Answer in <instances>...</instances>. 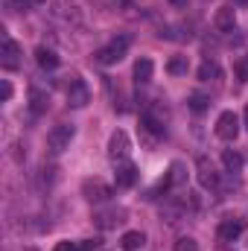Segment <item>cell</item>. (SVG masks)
I'll use <instances>...</instances> for the list:
<instances>
[{
	"mask_svg": "<svg viewBox=\"0 0 248 251\" xmlns=\"http://www.w3.org/2000/svg\"><path fill=\"white\" fill-rule=\"evenodd\" d=\"M196 170H198V184H201V187L204 190H219L222 178H219L216 167H213L207 158H198V161H196Z\"/></svg>",
	"mask_w": 248,
	"mask_h": 251,
	"instance_id": "6",
	"label": "cell"
},
{
	"mask_svg": "<svg viewBox=\"0 0 248 251\" xmlns=\"http://www.w3.org/2000/svg\"><path fill=\"white\" fill-rule=\"evenodd\" d=\"M210 76H219V67L213 62H204L198 67V79H210Z\"/></svg>",
	"mask_w": 248,
	"mask_h": 251,
	"instance_id": "23",
	"label": "cell"
},
{
	"mask_svg": "<svg viewBox=\"0 0 248 251\" xmlns=\"http://www.w3.org/2000/svg\"><path fill=\"white\" fill-rule=\"evenodd\" d=\"M222 164H225V170H228V173H234V176H237V173L243 170V155H240V152H234V149H225V152H222Z\"/></svg>",
	"mask_w": 248,
	"mask_h": 251,
	"instance_id": "19",
	"label": "cell"
},
{
	"mask_svg": "<svg viewBox=\"0 0 248 251\" xmlns=\"http://www.w3.org/2000/svg\"><path fill=\"white\" fill-rule=\"evenodd\" d=\"M82 196H85L91 204H102V201H108V199L114 196V190L108 187L105 181H99V178H85V181H82Z\"/></svg>",
	"mask_w": 248,
	"mask_h": 251,
	"instance_id": "2",
	"label": "cell"
},
{
	"mask_svg": "<svg viewBox=\"0 0 248 251\" xmlns=\"http://www.w3.org/2000/svg\"><path fill=\"white\" fill-rule=\"evenodd\" d=\"M167 70H170L173 76H184L187 70H190V62H187V56H173V59L167 62Z\"/></svg>",
	"mask_w": 248,
	"mask_h": 251,
	"instance_id": "21",
	"label": "cell"
},
{
	"mask_svg": "<svg viewBox=\"0 0 248 251\" xmlns=\"http://www.w3.org/2000/svg\"><path fill=\"white\" fill-rule=\"evenodd\" d=\"M9 97H12V85H9V82H6V79H3V82H0V100H3V102H6V100H9Z\"/></svg>",
	"mask_w": 248,
	"mask_h": 251,
	"instance_id": "26",
	"label": "cell"
},
{
	"mask_svg": "<svg viewBox=\"0 0 248 251\" xmlns=\"http://www.w3.org/2000/svg\"><path fill=\"white\" fill-rule=\"evenodd\" d=\"M187 102H190V111H193V114H201V111H207L210 97H204V94H198V91H196V94H190V100H187Z\"/></svg>",
	"mask_w": 248,
	"mask_h": 251,
	"instance_id": "20",
	"label": "cell"
},
{
	"mask_svg": "<svg viewBox=\"0 0 248 251\" xmlns=\"http://www.w3.org/2000/svg\"><path fill=\"white\" fill-rule=\"evenodd\" d=\"M152 70H155L152 59H140V62L134 64V79H137V85H146V82H152Z\"/></svg>",
	"mask_w": 248,
	"mask_h": 251,
	"instance_id": "17",
	"label": "cell"
},
{
	"mask_svg": "<svg viewBox=\"0 0 248 251\" xmlns=\"http://www.w3.org/2000/svg\"><path fill=\"white\" fill-rule=\"evenodd\" d=\"M94 222H97L102 231H108V228H117V225H123V222H125V210H120V207L97 210V213H94Z\"/></svg>",
	"mask_w": 248,
	"mask_h": 251,
	"instance_id": "8",
	"label": "cell"
},
{
	"mask_svg": "<svg viewBox=\"0 0 248 251\" xmlns=\"http://www.w3.org/2000/svg\"><path fill=\"white\" fill-rule=\"evenodd\" d=\"M18 56H21L18 44H15L9 35H3V41H0V64H3L6 70H12V67H18Z\"/></svg>",
	"mask_w": 248,
	"mask_h": 251,
	"instance_id": "12",
	"label": "cell"
},
{
	"mask_svg": "<svg viewBox=\"0 0 248 251\" xmlns=\"http://www.w3.org/2000/svg\"><path fill=\"white\" fill-rule=\"evenodd\" d=\"M213 26L219 32H234V26H237V9L234 6H219L216 15H213Z\"/></svg>",
	"mask_w": 248,
	"mask_h": 251,
	"instance_id": "10",
	"label": "cell"
},
{
	"mask_svg": "<svg viewBox=\"0 0 248 251\" xmlns=\"http://www.w3.org/2000/svg\"><path fill=\"white\" fill-rule=\"evenodd\" d=\"M73 134H76V128H73V126H67V123L56 126V128H53V131L47 134V149H50L53 155H62L64 149L70 146Z\"/></svg>",
	"mask_w": 248,
	"mask_h": 251,
	"instance_id": "3",
	"label": "cell"
},
{
	"mask_svg": "<svg viewBox=\"0 0 248 251\" xmlns=\"http://www.w3.org/2000/svg\"><path fill=\"white\" fill-rule=\"evenodd\" d=\"M243 120H246V128H248V105H246V114H243Z\"/></svg>",
	"mask_w": 248,
	"mask_h": 251,
	"instance_id": "28",
	"label": "cell"
},
{
	"mask_svg": "<svg viewBox=\"0 0 248 251\" xmlns=\"http://www.w3.org/2000/svg\"><path fill=\"white\" fill-rule=\"evenodd\" d=\"M29 108L32 114H44L50 108V94H44L41 88H29Z\"/></svg>",
	"mask_w": 248,
	"mask_h": 251,
	"instance_id": "15",
	"label": "cell"
},
{
	"mask_svg": "<svg viewBox=\"0 0 248 251\" xmlns=\"http://www.w3.org/2000/svg\"><path fill=\"white\" fill-rule=\"evenodd\" d=\"M222 251H228V249H222Z\"/></svg>",
	"mask_w": 248,
	"mask_h": 251,
	"instance_id": "30",
	"label": "cell"
},
{
	"mask_svg": "<svg viewBox=\"0 0 248 251\" xmlns=\"http://www.w3.org/2000/svg\"><path fill=\"white\" fill-rule=\"evenodd\" d=\"M237 76H240L243 82H248V56L243 59V62H237Z\"/></svg>",
	"mask_w": 248,
	"mask_h": 251,
	"instance_id": "25",
	"label": "cell"
},
{
	"mask_svg": "<svg viewBox=\"0 0 248 251\" xmlns=\"http://www.w3.org/2000/svg\"><path fill=\"white\" fill-rule=\"evenodd\" d=\"M175 251H198V243L193 237H178L175 240Z\"/></svg>",
	"mask_w": 248,
	"mask_h": 251,
	"instance_id": "22",
	"label": "cell"
},
{
	"mask_svg": "<svg viewBox=\"0 0 248 251\" xmlns=\"http://www.w3.org/2000/svg\"><path fill=\"white\" fill-rule=\"evenodd\" d=\"M35 62H38V67H44V70H53V67H59V56L53 50H47V47H38L35 50Z\"/></svg>",
	"mask_w": 248,
	"mask_h": 251,
	"instance_id": "18",
	"label": "cell"
},
{
	"mask_svg": "<svg viewBox=\"0 0 248 251\" xmlns=\"http://www.w3.org/2000/svg\"><path fill=\"white\" fill-rule=\"evenodd\" d=\"M184 181H187V167L181 161H175V164H170V173H167V178L161 181V187L173 190V187H181Z\"/></svg>",
	"mask_w": 248,
	"mask_h": 251,
	"instance_id": "14",
	"label": "cell"
},
{
	"mask_svg": "<svg viewBox=\"0 0 248 251\" xmlns=\"http://www.w3.org/2000/svg\"><path fill=\"white\" fill-rule=\"evenodd\" d=\"M243 222L240 219H225L222 225H219V231H216V237H219V243H237L240 240V234H243Z\"/></svg>",
	"mask_w": 248,
	"mask_h": 251,
	"instance_id": "13",
	"label": "cell"
},
{
	"mask_svg": "<svg viewBox=\"0 0 248 251\" xmlns=\"http://www.w3.org/2000/svg\"><path fill=\"white\" fill-rule=\"evenodd\" d=\"M53 15L67 21V24H79L82 21V12H79L76 0H53Z\"/></svg>",
	"mask_w": 248,
	"mask_h": 251,
	"instance_id": "7",
	"label": "cell"
},
{
	"mask_svg": "<svg viewBox=\"0 0 248 251\" xmlns=\"http://www.w3.org/2000/svg\"><path fill=\"white\" fill-rule=\"evenodd\" d=\"M38 3H44V0H6L9 9H32V6H38Z\"/></svg>",
	"mask_w": 248,
	"mask_h": 251,
	"instance_id": "24",
	"label": "cell"
},
{
	"mask_svg": "<svg viewBox=\"0 0 248 251\" xmlns=\"http://www.w3.org/2000/svg\"><path fill=\"white\" fill-rule=\"evenodd\" d=\"M143 246H146V237L140 231H128V234H123V240H120V249L123 251H140Z\"/></svg>",
	"mask_w": 248,
	"mask_h": 251,
	"instance_id": "16",
	"label": "cell"
},
{
	"mask_svg": "<svg viewBox=\"0 0 248 251\" xmlns=\"http://www.w3.org/2000/svg\"><path fill=\"white\" fill-rule=\"evenodd\" d=\"M88 100H91L88 85H85L82 79H73V82L67 85V102H70L73 108H85V105H88Z\"/></svg>",
	"mask_w": 248,
	"mask_h": 251,
	"instance_id": "9",
	"label": "cell"
},
{
	"mask_svg": "<svg viewBox=\"0 0 248 251\" xmlns=\"http://www.w3.org/2000/svg\"><path fill=\"white\" fill-rule=\"evenodd\" d=\"M137 176H140V173H137V167H134V164H131V161H120V164H117V173H114V178H117V187H134V184H137Z\"/></svg>",
	"mask_w": 248,
	"mask_h": 251,
	"instance_id": "11",
	"label": "cell"
},
{
	"mask_svg": "<svg viewBox=\"0 0 248 251\" xmlns=\"http://www.w3.org/2000/svg\"><path fill=\"white\" fill-rule=\"evenodd\" d=\"M128 152H131V140H128V134H125L123 128L111 131V137H108V158L120 164V161H128Z\"/></svg>",
	"mask_w": 248,
	"mask_h": 251,
	"instance_id": "4",
	"label": "cell"
},
{
	"mask_svg": "<svg viewBox=\"0 0 248 251\" xmlns=\"http://www.w3.org/2000/svg\"><path fill=\"white\" fill-rule=\"evenodd\" d=\"M237 134H240V117H237L234 111H222L219 120H216V137H222V140H237Z\"/></svg>",
	"mask_w": 248,
	"mask_h": 251,
	"instance_id": "5",
	"label": "cell"
},
{
	"mask_svg": "<svg viewBox=\"0 0 248 251\" xmlns=\"http://www.w3.org/2000/svg\"><path fill=\"white\" fill-rule=\"evenodd\" d=\"M26 251H38V249H26Z\"/></svg>",
	"mask_w": 248,
	"mask_h": 251,
	"instance_id": "29",
	"label": "cell"
},
{
	"mask_svg": "<svg viewBox=\"0 0 248 251\" xmlns=\"http://www.w3.org/2000/svg\"><path fill=\"white\" fill-rule=\"evenodd\" d=\"M53 251H82V246H76V243H67V240H64V243H59Z\"/></svg>",
	"mask_w": 248,
	"mask_h": 251,
	"instance_id": "27",
	"label": "cell"
},
{
	"mask_svg": "<svg viewBox=\"0 0 248 251\" xmlns=\"http://www.w3.org/2000/svg\"><path fill=\"white\" fill-rule=\"evenodd\" d=\"M128 44H131V38H128V35H117L111 44H105L102 50H97V62H99V64H117L125 56Z\"/></svg>",
	"mask_w": 248,
	"mask_h": 251,
	"instance_id": "1",
	"label": "cell"
}]
</instances>
